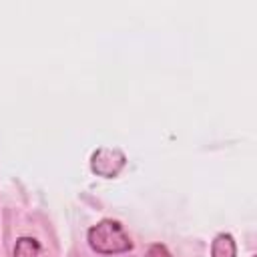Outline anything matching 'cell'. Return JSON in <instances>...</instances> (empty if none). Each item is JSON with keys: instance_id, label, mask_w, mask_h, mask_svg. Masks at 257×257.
<instances>
[{"instance_id": "cell-1", "label": "cell", "mask_w": 257, "mask_h": 257, "mask_svg": "<svg viewBox=\"0 0 257 257\" xmlns=\"http://www.w3.org/2000/svg\"><path fill=\"white\" fill-rule=\"evenodd\" d=\"M88 245L100 255L126 253L133 249L131 237L124 233L122 225L112 219H102L100 223L88 229Z\"/></svg>"}, {"instance_id": "cell-4", "label": "cell", "mask_w": 257, "mask_h": 257, "mask_svg": "<svg viewBox=\"0 0 257 257\" xmlns=\"http://www.w3.org/2000/svg\"><path fill=\"white\" fill-rule=\"evenodd\" d=\"M40 245L32 237H20L14 245V257H38Z\"/></svg>"}, {"instance_id": "cell-5", "label": "cell", "mask_w": 257, "mask_h": 257, "mask_svg": "<svg viewBox=\"0 0 257 257\" xmlns=\"http://www.w3.org/2000/svg\"><path fill=\"white\" fill-rule=\"evenodd\" d=\"M147 257H171V253H169V249H167L165 245L155 243V245H151V247H149Z\"/></svg>"}, {"instance_id": "cell-3", "label": "cell", "mask_w": 257, "mask_h": 257, "mask_svg": "<svg viewBox=\"0 0 257 257\" xmlns=\"http://www.w3.org/2000/svg\"><path fill=\"white\" fill-rule=\"evenodd\" d=\"M235 255H237V245L233 235L219 233L211 243V257H235Z\"/></svg>"}, {"instance_id": "cell-2", "label": "cell", "mask_w": 257, "mask_h": 257, "mask_svg": "<svg viewBox=\"0 0 257 257\" xmlns=\"http://www.w3.org/2000/svg\"><path fill=\"white\" fill-rule=\"evenodd\" d=\"M126 157L116 147H100L90 157V171L102 179H114L124 169Z\"/></svg>"}]
</instances>
